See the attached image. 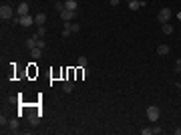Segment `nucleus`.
<instances>
[{"label":"nucleus","instance_id":"f257e3e1","mask_svg":"<svg viewBox=\"0 0 181 135\" xmlns=\"http://www.w3.org/2000/svg\"><path fill=\"white\" fill-rule=\"evenodd\" d=\"M169 18H171V10H169V8H167V6L159 10V14H157V20H159V22H161V24L169 22Z\"/></svg>","mask_w":181,"mask_h":135},{"label":"nucleus","instance_id":"f03ea898","mask_svg":"<svg viewBox=\"0 0 181 135\" xmlns=\"http://www.w3.org/2000/svg\"><path fill=\"white\" fill-rule=\"evenodd\" d=\"M14 22L16 24H20V26H32L34 24V16H18V18H14Z\"/></svg>","mask_w":181,"mask_h":135},{"label":"nucleus","instance_id":"7ed1b4c3","mask_svg":"<svg viewBox=\"0 0 181 135\" xmlns=\"http://www.w3.org/2000/svg\"><path fill=\"white\" fill-rule=\"evenodd\" d=\"M147 117H149V121H157L159 119V107H155V105L147 107Z\"/></svg>","mask_w":181,"mask_h":135},{"label":"nucleus","instance_id":"20e7f679","mask_svg":"<svg viewBox=\"0 0 181 135\" xmlns=\"http://www.w3.org/2000/svg\"><path fill=\"white\" fill-rule=\"evenodd\" d=\"M0 16H2V20H10L12 18V8L8 4H2V8H0Z\"/></svg>","mask_w":181,"mask_h":135},{"label":"nucleus","instance_id":"39448f33","mask_svg":"<svg viewBox=\"0 0 181 135\" xmlns=\"http://www.w3.org/2000/svg\"><path fill=\"white\" fill-rule=\"evenodd\" d=\"M75 16H77V12H75V10H67V8H65V10L60 12V20H62V22H70Z\"/></svg>","mask_w":181,"mask_h":135},{"label":"nucleus","instance_id":"423d86ee","mask_svg":"<svg viewBox=\"0 0 181 135\" xmlns=\"http://www.w3.org/2000/svg\"><path fill=\"white\" fill-rule=\"evenodd\" d=\"M16 12H18V16H26V14H28V4H26V2H20L18 8H16Z\"/></svg>","mask_w":181,"mask_h":135},{"label":"nucleus","instance_id":"0eeeda50","mask_svg":"<svg viewBox=\"0 0 181 135\" xmlns=\"http://www.w3.org/2000/svg\"><path fill=\"white\" fill-rule=\"evenodd\" d=\"M62 91H65V93H73V91H75V85H73L70 79H67L65 83H62Z\"/></svg>","mask_w":181,"mask_h":135},{"label":"nucleus","instance_id":"6e6552de","mask_svg":"<svg viewBox=\"0 0 181 135\" xmlns=\"http://www.w3.org/2000/svg\"><path fill=\"white\" fill-rule=\"evenodd\" d=\"M65 8H67V10H75V12H77L79 4H77V0H67V2H65Z\"/></svg>","mask_w":181,"mask_h":135},{"label":"nucleus","instance_id":"1a4fd4ad","mask_svg":"<svg viewBox=\"0 0 181 135\" xmlns=\"http://www.w3.org/2000/svg\"><path fill=\"white\" fill-rule=\"evenodd\" d=\"M34 22L38 24V26H42V24L46 22V14H45V12H40V14H36V16H34Z\"/></svg>","mask_w":181,"mask_h":135},{"label":"nucleus","instance_id":"9d476101","mask_svg":"<svg viewBox=\"0 0 181 135\" xmlns=\"http://www.w3.org/2000/svg\"><path fill=\"white\" fill-rule=\"evenodd\" d=\"M169 51H171V48H169L167 45H159V46H157V55H161V56L169 55Z\"/></svg>","mask_w":181,"mask_h":135},{"label":"nucleus","instance_id":"9b49d317","mask_svg":"<svg viewBox=\"0 0 181 135\" xmlns=\"http://www.w3.org/2000/svg\"><path fill=\"white\" fill-rule=\"evenodd\" d=\"M161 32H165V34H173V26H171L169 22L161 24Z\"/></svg>","mask_w":181,"mask_h":135},{"label":"nucleus","instance_id":"f8f14e48","mask_svg":"<svg viewBox=\"0 0 181 135\" xmlns=\"http://www.w3.org/2000/svg\"><path fill=\"white\" fill-rule=\"evenodd\" d=\"M24 45H26V48H30V51H32V48H36V36H32V38H26V43H24Z\"/></svg>","mask_w":181,"mask_h":135},{"label":"nucleus","instance_id":"ddd939ff","mask_svg":"<svg viewBox=\"0 0 181 135\" xmlns=\"http://www.w3.org/2000/svg\"><path fill=\"white\" fill-rule=\"evenodd\" d=\"M45 34H46V28H45V24H42V26L36 28V34H34V36H36V38H42Z\"/></svg>","mask_w":181,"mask_h":135},{"label":"nucleus","instance_id":"4468645a","mask_svg":"<svg viewBox=\"0 0 181 135\" xmlns=\"http://www.w3.org/2000/svg\"><path fill=\"white\" fill-rule=\"evenodd\" d=\"M87 63H89L87 56H79V61H77V65H79L80 69H87Z\"/></svg>","mask_w":181,"mask_h":135},{"label":"nucleus","instance_id":"2eb2a0df","mask_svg":"<svg viewBox=\"0 0 181 135\" xmlns=\"http://www.w3.org/2000/svg\"><path fill=\"white\" fill-rule=\"evenodd\" d=\"M30 55H32V58L36 61V58H40V55H42V51H40V48L36 46V48H32V51H30Z\"/></svg>","mask_w":181,"mask_h":135},{"label":"nucleus","instance_id":"dca6fc26","mask_svg":"<svg viewBox=\"0 0 181 135\" xmlns=\"http://www.w3.org/2000/svg\"><path fill=\"white\" fill-rule=\"evenodd\" d=\"M129 8H131V10H139V8H141V2H137V0H131V2H129Z\"/></svg>","mask_w":181,"mask_h":135},{"label":"nucleus","instance_id":"f3484780","mask_svg":"<svg viewBox=\"0 0 181 135\" xmlns=\"http://www.w3.org/2000/svg\"><path fill=\"white\" fill-rule=\"evenodd\" d=\"M28 121H30L32 125H36L38 123V113H30V115H28Z\"/></svg>","mask_w":181,"mask_h":135},{"label":"nucleus","instance_id":"a211bd4d","mask_svg":"<svg viewBox=\"0 0 181 135\" xmlns=\"http://www.w3.org/2000/svg\"><path fill=\"white\" fill-rule=\"evenodd\" d=\"M8 127H10V131H16V129H18V121H16V119H10V121H8Z\"/></svg>","mask_w":181,"mask_h":135},{"label":"nucleus","instance_id":"6ab92c4d","mask_svg":"<svg viewBox=\"0 0 181 135\" xmlns=\"http://www.w3.org/2000/svg\"><path fill=\"white\" fill-rule=\"evenodd\" d=\"M55 8H57L58 12H62L65 10V2H55Z\"/></svg>","mask_w":181,"mask_h":135},{"label":"nucleus","instance_id":"aec40b11","mask_svg":"<svg viewBox=\"0 0 181 135\" xmlns=\"http://www.w3.org/2000/svg\"><path fill=\"white\" fill-rule=\"evenodd\" d=\"M70 30H73V32H79V30H80V24L73 22V24H70Z\"/></svg>","mask_w":181,"mask_h":135},{"label":"nucleus","instance_id":"412c9836","mask_svg":"<svg viewBox=\"0 0 181 135\" xmlns=\"http://www.w3.org/2000/svg\"><path fill=\"white\" fill-rule=\"evenodd\" d=\"M36 46H38V48H45V46H46V43L42 40V38H36Z\"/></svg>","mask_w":181,"mask_h":135},{"label":"nucleus","instance_id":"4be33fe9","mask_svg":"<svg viewBox=\"0 0 181 135\" xmlns=\"http://www.w3.org/2000/svg\"><path fill=\"white\" fill-rule=\"evenodd\" d=\"M141 133H143V135H151V133H153V129H149V127H145V129H141Z\"/></svg>","mask_w":181,"mask_h":135},{"label":"nucleus","instance_id":"5701e85b","mask_svg":"<svg viewBox=\"0 0 181 135\" xmlns=\"http://www.w3.org/2000/svg\"><path fill=\"white\" fill-rule=\"evenodd\" d=\"M0 125H2V127H6V125H8V121H6V117H4V115L0 117Z\"/></svg>","mask_w":181,"mask_h":135},{"label":"nucleus","instance_id":"b1692460","mask_svg":"<svg viewBox=\"0 0 181 135\" xmlns=\"http://www.w3.org/2000/svg\"><path fill=\"white\" fill-rule=\"evenodd\" d=\"M175 71H177V73H181V61H177V63H175Z\"/></svg>","mask_w":181,"mask_h":135},{"label":"nucleus","instance_id":"393cba45","mask_svg":"<svg viewBox=\"0 0 181 135\" xmlns=\"http://www.w3.org/2000/svg\"><path fill=\"white\" fill-rule=\"evenodd\" d=\"M60 34H62V36H68V34H73V32H70V30H67V28H62V32H60Z\"/></svg>","mask_w":181,"mask_h":135},{"label":"nucleus","instance_id":"a878e982","mask_svg":"<svg viewBox=\"0 0 181 135\" xmlns=\"http://www.w3.org/2000/svg\"><path fill=\"white\" fill-rule=\"evenodd\" d=\"M109 2H111L113 6H117V4H119V0H109Z\"/></svg>","mask_w":181,"mask_h":135},{"label":"nucleus","instance_id":"bb28decb","mask_svg":"<svg viewBox=\"0 0 181 135\" xmlns=\"http://www.w3.org/2000/svg\"><path fill=\"white\" fill-rule=\"evenodd\" d=\"M177 18H179V20H181V12H179V14H177Z\"/></svg>","mask_w":181,"mask_h":135},{"label":"nucleus","instance_id":"cd10ccee","mask_svg":"<svg viewBox=\"0 0 181 135\" xmlns=\"http://www.w3.org/2000/svg\"><path fill=\"white\" fill-rule=\"evenodd\" d=\"M179 91H181V83H179Z\"/></svg>","mask_w":181,"mask_h":135}]
</instances>
